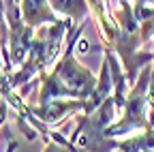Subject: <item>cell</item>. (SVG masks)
Instances as JSON below:
<instances>
[{"instance_id":"obj_1","label":"cell","mask_w":154,"mask_h":152,"mask_svg":"<svg viewBox=\"0 0 154 152\" xmlns=\"http://www.w3.org/2000/svg\"><path fill=\"white\" fill-rule=\"evenodd\" d=\"M84 30V24L73 30L71 39L64 47V54L60 56L51 71L41 77L38 88V105H45L56 99H75V101H88L96 88L99 75H94L88 67H84L75 58V45Z\"/></svg>"},{"instance_id":"obj_2","label":"cell","mask_w":154,"mask_h":152,"mask_svg":"<svg viewBox=\"0 0 154 152\" xmlns=\"http://www.w3.org/2000/svg\"><path fill=\"white\" fill-rule=\"evenodd\" d=\"M73 22L62 20L58 24H47L43 28H36L34 39H32V47L28 51V58L22 64L17 73H9L11 75V84L13 88H26L34 77H43L47 75V69L54 67L58 62V54L62 49L64 43V34L71 28Z\"/></svg>"},{"instance_id":"obj_3","label":"cell","mask_w":154,"mask_h":152,"mask_svg":"<svg viewBox=\"0 0 154 152\" xmlns=\"http://www.w3.org/2000/svg\"><path fill=\"white\" fill-rule=\"evenodd\" d=\"M77 111H86V101H75V99H56L45 105H38L32 109L34 118L43 124H60L69 116Z\"/></svg>"},{"instance_id":"obj_4","label":"cell","mask_w":154,"mask_h":152,"mask_svg":"<svg viewBox=\"0 0 154 152\" xmlns=\"http://www.w3.org/2000/svg\"><path fill=\"white\" fill-rule=\"evenodd\" d=\"M22 7V15H24V22L30 26V28H43L47 24H58L62 22L58 17L49 5V0H22L19 2Z\"/></svg>"},{"instance_id":"obj_5","label":"cell","mask_w":154,"mask_h":152,"mask_svg":"<svg viewBox=\"0 0 154 152\" xmlns=\"http://www.w3.org/2000/svg\"><path fill=\"white\" fill-rule=\"evenodd\" d=\"M49 5L56 15H62L75 24H84V20L90 13L88 0H49Z\"/></svg>"},{"instance_id":"obj_6","label":"cell","mask_w":154,"mask_h":152,"mask_svg":"<svg viewBox=\"0 0 154 152\" xmlns=\"http://www.w3.org/2000/svg\"><path fill=\"white\" fill-rule=\"evenodd\" d=\"M43 133H45V135H51V137H54V139H47V144H45L43 152H73L71 144H69V141H64V139H62L60 135H56L54 131L45 129Z\"/></svg>"},{"instance_id":"obj_7","label":"cell","mask_w":154,"mask_h":152,"mask_svg":"<svg viewBox=\"0 0 154 152\" xmlns=\"http://www.w3.org/2000/svg\"><path fill=\"white\" fill-rule=\"evenodd\" d=\"M2 15H5V2L0 0V26H2ZM0 45H2V41H0ZM0 67H2V60H0Z\"/></svg>"},{"instance_id":"obj_8","label":"cell","mask_w":154,"mask_h":152,"mask_svg":"<svg viewBox=\"0 0 154 152\" xmlns=\"http://www.w3.org/2000/svg\"><path fill=\"white\" fill-rule=\"evenodd\" d=\"M15 148H17V141H9V148H7V152H15Z\"/></svg>"},{"instance_id":"obj_9","label":"cell","mask_w":154,"mask_h":152,"mask_svg":"<svg viewBox=\"0 0 154 152\" xmlns=\"http://www.w3.org/2000/svg\"><path fill=\"white\" fill-rule=\"evenodd\" d=\"M118 2H128V0H118Z\"/></svg>"},{"instance_id":"obj_10","label":"cell","mask_w":154,"mask_h":152,"mask_svg":"<svg viewBox=\"0 0 154 152\" xmlns=\"http://www.w3.org/2000/svg\"><path fill=\"white\" fill-rule=\"evenodd\" d=\"M116 152H124V150H120V148H118V150H116Z\"/></svg>"},{"instance_id":"obj_11","label":"cell","mask_w":154,"mask_h":152,"mask_svg":"<svg viewBox=\"0 0 154 152\" xmlns=\"http://www.w3.org/2000/svg\"><path fill=\"white\" fill-rule=\"evenodd\" d=\"M17 2H22V0H17Z\"/></svg>"}]
</instances>
